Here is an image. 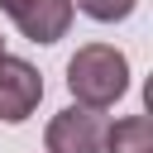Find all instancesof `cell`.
<instances>
[{"mask_svg":"<svg viewBox=\"0 0 153 153\" xmlns=\"http://www.w3.org/2000/svg\"><path fill=\"white\" fill-rule=\"evenodd\" d=\"M48 153H105V115L86 105H67L43 129Z\"/></svg>","mask_w":153,"mask_h":153,"instance_id":"2","label":"cell"},{"mask_svg":"<svg viewBox=\"0 0 153 153\" xmlns=\"http://www.w3.org/2000/svg\"><path fill=\"white\" fill-rule=\"evenodd\" d=\"M0 57H5V38H0Z\"/></svg>","mask_w":153,"mask_h":153,"instance_id":"8","label":"cell"},{"mask_svg":"<svg viewBox=\"0 0 153 153\" xmlns=\"http://www.w3.org/2000/svg\"><path fill=\"white\" fill-rule=\"evenodd\" d=\"M105 153H153V120L124 115V120L105 124Z\"/></svg>","mask_w":153,"mask_h":153,"instance_id":"5","label":"cell"},{"mask_svg":"<svg viewBox=\"0 0 153 153\" xmlns=\"http://www.w3.org/2000/svg\"><path fill=\"white\" fill-rule=\"evenodd\" d=\"M24 5H29V0H0V10H5V14H14V10H24Z\"/></svg>","mask_w":153,"mask_h":153,"instance_id":"7","label":"cell"},{"mask_svg":"<svg viewBox=\"0 0 153 153\" xmlns=\"http://www.w3.org/2000/svg\"><path fill=\"white\" fill-rule=\"evenodd\" d=\"M72 0H29L24 10H14V29L29 38V43H57L67 29H72Z\"/></svg>","mask_w":153,"mask_h":153,"instance_id":"4","label":"cell"},{"mask_svg":"<svg viewBox=\"0 0 153 153\" xmlns=\"http://www.w3.org/2000/svg\"><path fill=\"white\" fill-rule=\"evenodd\" d=\"M67 91L86 110H110L129 91V57L110 43H86L67 62Z\"/></svg>","mask_w":153,"mask_h":153,"instance_id":"1","label":"cell"},{"mask_svg":"<svg viewBox=\"0 0 153 153\" xmlns=\"http://www.w3.org/2000/svg\"><path fill=\"white\" fill-rule=\"evenodd\" d=\"M139 0H72V10H81L86 19L96 24H115V19H129Z\"/></svg>","mask_w":153,"mask_h":153,"instance_id":"6","label":"cell"},{"mask_svg":"<svg viewBox=\"0 0 153 153\" xmlns=\"http://www.w3.org/2000/svg\"><path fill=\"white\" fill-rule=\"evenodd\" d=\"M43 100V76L33 62L24 57H0V120L5 124H24Z\"/></svg>","mask_w":153,"mask_h":153,"instance_id":"3","label":"cell"}]
</instances>
